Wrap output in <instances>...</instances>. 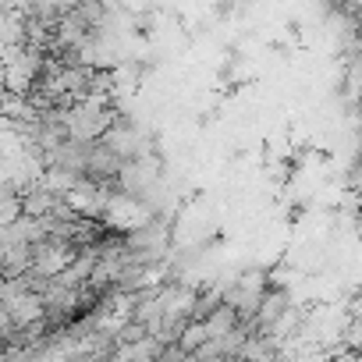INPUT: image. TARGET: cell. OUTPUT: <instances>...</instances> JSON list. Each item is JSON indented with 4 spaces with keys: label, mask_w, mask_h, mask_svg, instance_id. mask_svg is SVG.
Masks as SVG:
<instances>
[{
    "label": "cell",
    "mask_w": 362,
    "mask_h": 362,
    "mask_svg": "<svg viewBox=\"0 0 362 362\" xmlns=\"http://www.w3.org/2000/svg\"><path fill=\"white\" fill-rule=\"evenodd\" d=\"M355 231H358V238H362V210L355 214Z\"/></svg>",
    "instance_id": "6da1fadb"
}]
</instances>
